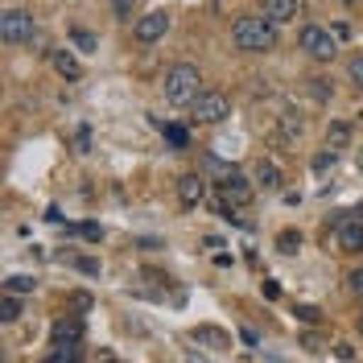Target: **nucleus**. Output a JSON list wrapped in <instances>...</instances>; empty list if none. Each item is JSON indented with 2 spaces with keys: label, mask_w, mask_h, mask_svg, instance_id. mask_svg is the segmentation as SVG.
I'll return each mask as SVG.
<instances>
[{
  "label": "nucleus",
  "mask_w": 363,
  "mask_h": 363,
  "mask_svg": "<svg viewBox=\"0 0 363 363\" xmlns=\"http://www.w3.org/2000/svg\"><path fill=\"white\" fill-rule=\"evenodd\" d=\"M231 42H235V50H244V54H269V50H277L281 33H277V25L269 17H235Z\"/></svg>",
  "instance_id": "obj_1"
},
{
  "label": "nucleus",
  "mask_w": 363,
  "mask_h": 363,
  "mask_svg": "<svg viewBox=\"0 0 363 363\" xmlns=\"http://www.w3.org/2000/svg\"><path fill=\"white\" fill-rule=\"evenodd\" d=\"M161 87H165V99H169V104H178V108H194V99L203 95V74H199L194 62H174V67L165 70Z\"/></svg>",
  "instance_id": "obj_2"
},
{
  "label": "nucleus",
  "mask_w": 363,
  "mask_h": 363,
  "mask_svg": "<svg viewBox=\"0 0 363 363\" xmlns=\"http://www.w3.org/2000/svg\"><path fill=\"white\" fill-rule=\"evenodd\" d=\"M297 45L318 58V62H330L335 54H339V38H335V29H322V25H306L301 33H297Z\"/></svg>",
  "instance_id": "obj_3"
},
{
  "label": "nucleus",
  "mask_w": 363,
  "mask_h": 363,
  "mask_svg": "<svg viewBox=\"0 0 363 363\" xmlns=\"http://www.w3.org/2000/svg\"><path fill=\"white\" fill-rule=\"evenodd\" d=\"M330 235H335L339 252H363V219L359 215L339 211V215L330 219Z\"/></svg>",
  "instance_id": "obj_4"
},
{
  "label": "nucleus",
  "mask_w": 363,
  "mask_h": 363,
  "mask_svg": "<svg viewBox=\"0 0 363 363\" xmlns=\"http://www.w3.org/2000/svg\"><path fill=\"white\" fill-rule=\"evenodd\" d=\"M33 33H38V25H33V17L25 9H9L0 17V38H4V45H29Z\"/></svg>",
  "instance_id": "obj_5"
},
{
  "label": "nucleus",
  "mask_w": 363,
  "mask_h": 363,
  "mask_svg": "<svg viewBox=\"0 0 363 363\" xmlns=\"http://www.w3.org/2000/svg\"><path fill=\"white\" fill-rule=\"evenodd\" d=\"M219 186V203L227 206H248L252 203V194H256V186H252L240 169H231V174H223V178L215 182Z\"/></svg>",
  "instance_id": "obj_6"
},
{
  "label": "nucleus",
  "mask_w": 363,
  "mask_h": 363,
  "mask_svg": "<svg viewBox=\"0 0 363 363\" xmlns=\"http://www.w3.org/2000/svg\"><path fill=\"white\" fill-rule=\"evenodd\" d=\"M227 116H231V99H227L223 91H203L194 99V120L199 124H219Z\"/></svg>",
  "instance_id": "obj_7"
},
{
  "label": "nucleus",
  "mask_w": 363,
  "mask_h": 363,
  "mask_svg": "<svg viewBox=\"0 0 363 363\" xmlns=\"http://www.w3.org/2000/svg\"><path fill=\"white\" fill-rule=\"evenodd\" d=\"M165 33H169V13H165V9H153V13H145V17L133 25V38H136L140 45L161 42Z\"/></svg>",
  "instance_id": "obj_8"
},
{
  "label": "nucleus",
  "mask_w": 363,
  "mask_h": 363,
  "mask_svg": "<svg viewBox=\"0 0 363 363\" xmlns=\"http://www.w3.org/2000/svg\"><path fill=\"white\" fill-rule=\"evenodd\" d=\"M83 342V318H58L54 322V347H79Z\"/></svg>",
  "instance_id": "obj_9"
},
{
  "label": "nucleus",
  "mask_w": 363,
  "mask_h": 363,
  "mask_svg": "<svg viewBox=\"0 0 363 363\" xmlns=\"http://www.w3.org/2000/svg\"><path fill=\"white\" fill-rule=\"evenodd\" d=\"M203 194H206V182L199 178V174H182V178H178L182 206H199V203H203Z\"/></svg>",
  "instance_id": "obj_10"
},
{
  "label": "nucleus",
  "mask_w": 363,
  "mask_h": 363,
  "mask_svg": "<svg viewBox=\"0 0 363 363\" xmlns=\"http://www.w3.org/2000/svg\"><path fill=\"white\" fill-rule=\"evenodd\" d=\"M50 62H54V70H58L62 79H70V83H79V79H83V62H79L70 50H54V54H50Z\"/></svg>",
  "instance_id": "obj_11"
},
{
  "label": "nucleus",
  "mask_w": 363,
  "mask_h": 363,
  "mask_svg": "<svg viewBox=\"0 0 363 363\" xmlns=\"http://www.w3.org/2000/svg\"><path fill=\"white\" fill-rule=\"evenodd\" d=\"M297 9H301V0H264V17H269L272 25L281 21H294Z\"/></svg>",
  "instance_id": "obj_12"
},
{
  "label": "nucleus",
  "mask_w": 363,
  "mask_h": 363,
  "mask_svg": "<svg viewBox=\"0 0 363 363\" xmlns=\"http://www.w3.org/2000/svg\"><path fill=\"white\" fill-rule=\"evenodd\" d=\"M347 140H351V124L347 120H330L326 124V149L339 153V149H347Z\"/></svg>",
  "instance_id": "obj_13"
},
{
  "label": "nucleus",
  "mask_w": 363,
  "mask_h": 363,
  "mask_svg": "<svg viewBox=\"0 0 363 363\" xmlns=\"http://www.w3.org/2000/svg\"><path fill=\"white\" fill-rule=\"evenodd\" d=\"M256 182H260V190H281V169H277V165H272V161H260V165H256Z\"/></svg>",
  "instance_id": "obj_14"
},
{
  "label": "nucleus",
  "mask_w": 363,
  "mask_h": 363,
  "mask_svg": "<svg viewBox=\"0 0 363 363\" xmlns=\"http://www.w3.org/2000/svg\"><path fill=\"white\" fill-rule=\"evenodd\" d=\"M70 45L83 50V54H95V50H99V38H95L91 29H79V25H74V29H70Z\"/></svg>",
  "instance_id": "obj_15"
},
{
  "label": "nucleus",
  "mask_w": 363,
  "mask_h": 363,
  "mask_svg": "<svg viewBox=\"0 0 363 363\" xmlns=\"http://www.w3.org/2000/svg\"><path fill=\"white\" fill-rule=\"evenodd\" d=\"M194 342H211V347H227V330H219V326H194Z\"/></svg>",
  "instance_id": "obj_16"
},
{
  "label": "nucleus",
  "mask_w": 363,
  "mask_h": 363,
  "mask_svg": "<svg viewBox=\"0 0 363 363\" xmlns=\"http://www.w3.org/2000/svg\"><path fill=\"white\" fill-rule=\"evenodd\" d=\"M161 136H165L174 149H190V133H186L182 124H161Z\"/></svg>",
  "instance_id": "obj_17"
},
{
  "label": "nucleus",
  "mask_w": 363,
  "mask_h": 363,
  "mask_svg": "<svg viewBox=\"0 0 363 363\" xmlns=\"http://www.w3.org/2000/svg\"><path fill=\"white\" fill-rule=\"evenodd\" d=\"M310 83V95H314L318 104H330V95H335V87H330V79H322V74H314V79H306Z\"/></svg>",
  "instance_id": "obj_18"
},
{
  "label": "nucleus",
  "mask_w": 363,
  "mask_h": 363,
  "mask_svg": "<svg viewBox=\"0 0 363 363\" xmlns=\"http://www.w3.org/2000/svg\"><path fill=\"white\" fill-rule=\"evenodd\" d=\"M277 248L285 252V256H294V252L301 248V231H294V227H285V231L277 235Z\"/></svg>",
  "instance_id": "obj_19"
},
{
  "label": "nucleus",
  "mask_w": 363,
  "mask_h": 363,
  "mask_svg": "<svg viewBox=\"0 0 363 363\" xmlns=\"http://www.w3.org/2000/svg\"><path fill=\"white\" fill-rule=\"evenodd\" d=\"M0 318H4V322H17V318H21V297L4 294V301H0Z\"/></svg>",
  "instance_id": "obj_20"
},
{
  "label": "nucleus",
  "mask_w": 363,
  "mask_h": 363,
  "mask_svg": "<svg viewBox=\"0 0 363 363\" xmlns=\"http://www.w3.org/2000/svg\"><path fill=\"white\" fill-rule=\"evenodd\" d=\"M4 294H33V277H9V281H4Z\"/></svg>",
  "instance_id": "obj_21"
},
{
  "label": "nucleus",
  "mask_w": 363,
  "mask_h": 363,
  "mask_svg": "<svg viewBox=\"0 0 363 363\" xmlns=\"http://www.w3.org/2000/svg\"><path fill=\"white\" fill-rule=\"evenodd\" d=\"M45 363H83V351H79V347H58Z\"/></svg>",
  "instance_id": "obj_22"
},
{
  "label": "nucleus",
  "mask_w": 363,
  "mask_h": 363,
  "mask_svg": "<svg viewBox=\"0 0 363 363\" xmlns=\"http://www.w3.org/2000/svg\"><path fill=\"white\" fill-rule=\"evenodd\" d=\"M335 161H339V153L335 149H322L314 157V174H326V169H335Z\"/></svg>",
  "instance_id": "obj_23"
},
{
  "label": "nucleus",
  "mask_w": 363,
  "mask_h": 363,
  "mask_svg": "<svg viewBox=\"0 0 363 363\" xmlns=\"http://www.w3.org/2000/svg\"><path fill=\"white\" fill-rule=\"evenodd\" d=\"M347 74H351V83L363 91V54H355V58L347 62Z\"/></svg>",
  "instance_id": "obj_24"
},
{
  "label": "nucleus",
  "mask_w": 363,
  "mask_h": 363,
  "mask_svg": "<svg viewBox=\"0 0 363 363\" xmlns=\"http://www.w3.org/2000/svg\"><path fill=\"white\" fill-rule=\"evenodd\" d=\"M79 235L91 240V244H99V240H104V227H99V223H79Z\"/></svg>",
  "instance_id": "obj_25"
},
{
  "label": "nucleus",
  "mask_w": 363,
  "mask_h": 363,
  "mask_svg": "<svg viewBox=\"0 0 363 363\" xmlns=\"http://www.w3.org/2000/svg\"><path fill=\"white\" fill-rule=\"evenodd\" d=\"M294 314L301 318V322H322V310H318V306H294Z\"/></svg>",
  "instance_id": "obj_26"
},
{
  "label": "nucleus",
  "mask_w": 363,
  "mask_h": 363,
  "mask_svg": "<svg viewBox=\"0 0 363 363\" xmlns=\"http://www.w3.org/2000/svg\"><path fill=\"white\" fill-rule=\"evenodd\" d=\"M347 289L355 297H363V269H355V272H347Z\"/></svg>",
  "instance_id": "obj_27"
},
{
  "label": "nucleus",
  "mask_w": 363,
  "mask_h": 363,
  "mask_svg": "<svg viewBox=\"0 0 363 363\" xmlns=\"http://www.w3.org/2000/svg\"><path fill=\"white\" fill-rule=\"evenodd\" d=\"M301 347H306V351H322V347H326V339L310 330V335H301Z\"/></svg>",
  "instance_id": "obj_28"
},
{
  "label": "nucleus",
  "mask_w": 363,
  "mask_h": 363,
  "mask_svg": "<svg viewBox=\"0 0 363 363\" xmlns=\"http://www.w3.org/2000/svg\"><path fill=\"white\" fill-rule=\"evenodd\" d=\"M112 9H116V17H133V9H136V0H112Z\"/></svg>",
  "instance_id": "obj_29"
},
{
  "label": "nucleus",
  "mask_w": 363,
  "mask_h": 363,
  "mask_svg": "<svg viewBox=\"0 0 363 363\" xmlns=\"http://www.w3.org/2000/svg\"><path fill=\"white\" fill-rule=\"evenodd\" d=\"M74 149H79V153H87V149H91V128H79V136H74Z\"/></svg>",
  "instance_id": "obj_30"
},
{
  "label": "nucleus",
  "mask_w": 363,
  "mask_h": 363,
  "mask_svg": "<svg viewBox=\"0 0 363 363\" xmlns=\"http://www.w3.org/2000/svg\"><path fill=\"white\" fill-rule=\"evenodd\" d=\"M79 264V272H87V277H99V264L91 260V256H83V260H74Z\"/></svg>",
  "instance_id": "obj_31"
},
{
  "label": "nucleus",
  "mask_w": 363,
  "mask_h": 363,
  "mask_svg": "<svg viewBox=\"0 0 363 363\" xmlns=\"http://www.w3.org/2000/svg\"><path fill=\"white\" fill-rule=\"evenodd\" d=\"M240 339L248 342V347H256V342H260V339H256V330H252V326H244V330H240Z\"/></svg>",
  "instance_id": "obj_32"
},
{
  "label": "nucleus",
  "mask_w": 363,
  "mask_h": 363,
  "mask_svg": "<svg viewBox=\"0 0 363 363\" xmlns=\"http://www.w3.org/2000/svg\"><path fill=\"white\" fill-rule=\"evenodd\" d=\"M70 301H74L79 310H91V297H87V294H74V297H70Z\"/></svg>",
  "instance_id": "obj_33"
},
{
  "label": "nucleus",
  "mask_w": 363,
  "mask_h": 363,
  "mask_svg": "<svg viewBox=\"0 0 363 363\" xmlns=\"http://www.w3.org/2000/svg\"><path fill=\"white\" fill-rule=\"evenodd\" d=\"M264 297H281V285L277 281H264Z\"/></svg>",
  "instance_id": "obj_34"
},
{
  "label": "nucleus",
  "mask_w": 363,
  "mask_h": 363,
  "mask_svg": "<svg viewBox=\"0 0 363 363\" xmlns=\"http://www.w3.org/2000/svg\"><path fill=\"white\" fill-rule=\"evenodd\" d=\"M359 339H363V314H359Z\"/></svg>",
  "instance_id": "obj_35"
},
{
  "label": "nucleus",
  "mask_w": 363,
  "mask_h": 363,
  "mask_svg": "<svg viewBox=\"0 0 363 363\" xmlns=\"http://www.w3.org/2000/svg\"><path fill=\"white\" fill-rule=\"evenodd\" d=\"M355 215H359V219H363V203H359V211H355Z\"/></svg>",
  "instance_id": "obj_36"
},
{
  "label": "nucleus",
  "mask_w": 363,
  "mask_h": 363,
  "mask_svg": "<svg viewBox=\"0 0 363 363\" xmlns=\"http://www.w3.org/2000/svg\"><path fill=\"white\" fill-rule=\"evenodd\" d=\"M359 169H363V153H359Z\"/></svg>",
  "instance_id": "obj_37"
}]
</instances>
